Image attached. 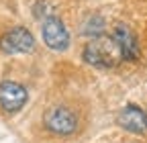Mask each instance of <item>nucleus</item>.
I'll list each match as a JSON object with an SVG mask.
<instances>
[{
	"label": "nucleus",
	"instance_id": "nucleus-1",
	"mask_svg": "<svg viewBox=\"0 0 147 143\" xmlns=\"http://www.w3.org/2000/svg\"><path fill=\"white\" fill-rule=\"evenodd\" d=\"M82 57H84V61H88L94 67L110 69V67H117L123 61V53H121V47L115 41L113 35H104L102 33V35L92 37L84 45Z\"/></svg>",
	"mask_w": 147,
	"mask_h": 143
},
{
	"label": "nucleus",
	"instance_id": "nucleus-2",
	"mask_svg": "<svg viewBox=\"0 0 147 143\" xmlns=\"http://www.w3.org/2000/svg\"><path fill=\"white\" fill-rule=\"evenodd\" d=\"M43 123L45 127L55 133V135H61V137H67L71 135L74 131L78 129V117L71 109L63 104H55V106H49V109L43 113Z\"/></svg>",
	"mask_w": 147,
	"mask_h": 143
},
{
	"label": "nucleus",
	"instance_id": "nucleus-3",
	"mask_svg": "<svg viewBox=\"0 0 147 143\" xmlns=\"http://www.w3.org/2000/svg\"><path fill=\"white\" fill-rule=\"evenodd\" d=\"M33 47H35V37L25 27H14L0 37V49L8 55H12V53H29L33 51Z\"/></svg>",
	"mask_w": 147,
	"mask_h": 143
},
{
	"label": "nucleus",
	"instance_id": "nucleus-4",
	"mask_svg": "<svg viewBox=\"0 0 147 143\" xmlns=\"http://www.w3.org/2000/svg\"><path fill=\"white\" fill-rule=\"evenodd\" d=\"M41 35H43V41L49 49L53 51H65L69 47V33L65 29V25L57 19V16H47L43 21L41 27Z\"/></svg>",
	"mask_w": 147,
	"mask_h": 143
},
{
	"label": "nucleus",
	"instance_id": "nucleus-5",
	"mask_svg": "<svg viewBox=\"0 0 147 143\" xmlns=\"http://www.w3.org/2000/svg\"><path fill=\"white\" fill-rule=\"evenodd\" d=\"M29 100V92L23 84L4 80L0 84V109L6 113H16L21 111Z\"/></svg>",
	"mask_w": 147,
	"mask_h": 143
},
{
	"label": "nucleus",
	"instance_id": "nucleus-6",
	"mask_svg": "<svg viewBox=\"0 0 147 143\" xmlns=\"http://www.w3.org/2000/svg\"><path fill=\"white\" fill-rule=\"evenodd\" d=\"M113 37L115 41L119 43L121 47V53H123V59H129V61H133V59H139V41L135 37V33L129 29L125 23H117L115 25V31H113Z\"/></svg>",
	"mask_w": 147,
	"mask_h": 143
},
{
	"label": "nucleus",
	"instance_id": "nucleus-7",
	"mask_svg": "<svg viewBox=\"0 0 147 143\" xmlns=\"http://www.w3.org/2000/svg\"><path fill=\"white\" fill-rule=\"evenodd\" d=\"M117 121L123 129L131 133H145L147 131V113L135 104H127L125 109L119 111Z\"/></svg>",
	"mask_w": 147,
	"mask_h": 143
},
{
	"label": "nucleus",
	"instance_id": "nucleus-8",
	"mask_svg": "<svg viewBox=\"0 0 147 143\" xmlns=\"http://www.w3.org/2000/svg\"><path fill=\"white\" fill-rule=\"evenodd\" d=\"M104 33V21H102V16L98 14H90L86 23L82 25V35H86V37H96V35H102Z\"/></svg>",
	"mask_w": 147,
	"mask_h": 143
}]
</instances>
